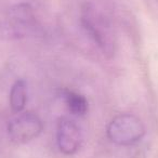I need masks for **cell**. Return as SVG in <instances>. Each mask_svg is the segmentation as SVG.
Wrapping results in <instances>:
<instances>
[{
    "instance_id": "6da1fadb",
    "label": "cell",
    "mask_w": 158,
    "mask_h": 158,
    "mask_svg": "<svg viewBox=\"0 0 158 158\" xmlns=\"http://www.w3.org/2000/svg\"><path fill=\"white\" fill-rule=\"evenodd\" d=\"M81 24L102 52L105 55H113L115 50L114 34L110 23L103 14L91 6H87L82 11Z\"/></svg>"
},
{
    "instance_id": "7a4b0ae2",
    "label": "cell",
    "mask_w": 158,
    "mask_h": 158,
    "mask_svg": "<svg viewBox=\"0 0 158 158\" xmlns=\"http://www.w3.org/2000/svg\"><path fill=\"white\" fill-rule=\"evenodd\" d=\"M145 134V126L133 114H120L113 118L107 127V136L113 143L128 146L138 143Z\"/></svg>"
},
{
    "instance_id": "3957f363",
    "label": "cell",
    "mask_w": 158,
    "mask_h": 158,
    "mask_svg": "<svg viewBox=\"0 0 158 158\" xmlns=\"http://www.w3.org/2000/svg\"><path fill=\"white\" fill-rule=\"evenodd\" d=\"M42 129V121L33 112L19 113L8 123L10 139L18 144H25L33 141L41 133Z\"/></svg>"
},
{
    "instance_id": "277c9868",
    "label": "cell",
    "mask_w": 158,
    "mask_h": 158,
    "mask_svg": "<svg viewBox=\"0 0 158 158\" xmlns=\"http://www.w3.org/2000/svg\"><path fill=\"white\" fill-rule=\"evenodd\" d=\"M56 142L62 153L65 155H73L81 145V130L75 121L67 118L61 119L57 125Z\"/></svg>"
},
{
    "instance_id": "5b68a950",
    "label": "cell",
    "mask_w": 158,
    "mask_h": 158,
    "mask_svg": "<svg viewBox=\"0 0 158 158\" xmlns=\"http://www.w3.org/2000/svg\"><path fill=\"white\" fill-rule=\"evenodd\" d=\"M10 21H11L13 28L21 33L33 26L35 23V18L28 6L20 5L16 7V9L12 10Z\"/></svg>"
},
{
    "instance_id": "8992f818",
    "label": "cell",
    "mask_w": 158,
    "mask_h": 158,
    "mask_svg": "<svg viewBox=\"0 0 158 158\" xmlns=\"http://www.w3.org/2000/svg\"><path fill=\"white\" fill-rule=\"evenodd\" d=\"M27 101V89L26 82L22 79L16 80L11 88L10 92V106L13 113H22L25 108Z\"/></svg>"
},
{
    "instance_id": "52a82bcc",
    "label": "cell",
    "mask_w": 158,
    "mask_h": 158,
    "mask_svg": "<svg viewBox=\"0 0 158 158\" xmlns=\"http://www.w3.org/2000/svg\"><path fill=\"white\" fill-rule=\"evenodd\" d=\"M65 101L67 107L73 115L76 116H84L88 110V102L84 95L73 91H65Z\"/></svg>"
}]
</instances>
